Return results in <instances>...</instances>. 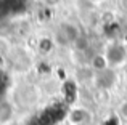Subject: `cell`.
I'll use <instances>...</instances> for the list:
<instances>
[{"label":"cell","mask_w":127,"mask_h":125,"mask_svg":"<svg viewBox=\"0 0 127 125\" xmlns=\"http://www.w3.org/2000/svg\"><path fill=\"white\" fill-rule=\"evenodd\" d=\"M55 48V40L52 37H40L37 42V50L40 55H50Z\"/></svg>","instance_id":"obj_6"},{"label":"cell","mask_w":127,"mask_h":125,"mask_svg":"<svg viewBox=\"0 0 127 125\" xmlns=\"http://www.w3.org/2000/svg\"><path fill=\"white\" fill-rule=\"evenodd\" d=\"M79 35H81V32H79L77 26H74L72 22H61L55 32L53 40L58 42L60 45H71L77 40Z\"/></svg>","instance_id":"obj_1"},{"label":"cell","mask_w":127,"mask_h":125,"mask_svg":"<svg viewBox=\"0 0 127 125\" xmlns=\"http://www.w3.org/2000/svg\"><path fill=\"white\" fill-rule=\"evenodd\" d=\"M119 114H121V116L127 120V100L122 101V104L119 106Z\"/></svg>","instance_id":"obj_9"},{"label":"cell","mask_w":127,"mask_h":125,"mask_svg":"<svg viewBox=\"0 0 127 125\" xmlns=\"http://www.w3.org/2000/svg\"><path fill=\"white\" fill-rule=\"evenodd\" d=\"M119 6L127 11V0H119Z\"/></svg>","instance_id":"obj_10"},{"label":"cell","mask_w":127,"mask_h":125,"mask_svg":"<svg viewBox=\"0 0 127 125\" xmlns=\"http://www.w3.org/2000/svg\"><path fill=\"white\" fill-rule=\"evenodd\" d=\"M126 82H127V71H126Z\"/></svg>","instance_id":"obj_12"},{"label":"cell","mask_w":127,"mask_h":125,"mask_svg":"<svg viewBox=\"0 0 127 125\" xmlns=\"http://www.w3.org/2000/svg\"><path fill=\"white\" fill-rule=\"evenodd\" d=\"M105 56L108 60V64L109 67H116V66H121L124 64L126 60H127V48L124 47L122 43H111L105 51Z\"/></svg>","instance_id":"obj_2"},{"label":"cell","mask_w":127,"mask_h":125,"mask_svg":"<svg viewBox=\"0 0 127 125\" xmlns=\"http://www.w3.org/2000/svg\"><path fill=\"white\" fill-rule=\"evenodd\" d=\"M15 116L11 103L8 101H0V125H6Z\"/></svg>","instance_id":"obj_5"},{"label":"cell","mask_w":127,"mask_h":125,"mask_svg":"<svg viewBox=\"0 0 127 125\" xmlns=\"http://www.w3.org/2000/svg\"><path fill=\"white\" fill-rule=\"evenodd\" d=\"M87 111L85 109H74V111H71V114H69V120H71L72 124H82V122H85L87 120Z\"/></svg>","instance_id":"obj_7"},{"label":"cell","mask_w":127,"mask_h":125,"mask_svg":"<svg viewBox=\"0 0 127 125\" xmlns=\"http://www.w3.org/2000/svg\"><path fill=\"white\" fill-rule=\"evenodd\" d=\"M90 67H92V71H95V74L96 72L106 71L109 67V64H108V60H106L105 53H95L93 55L92 60H90Z\"/></svg>","instance_id":"obj_4"},{"label":"cell","mask_w":127,"mask_h":125,"mask_svg":"<svg viewBox=\"0 0 127 125\" xmlns=\"http://www.w3.org/2000/svg\"><path fill=\"white\" fill-rule=\"evenodd\" d=\"M114 83H116V72L111 67H108L103 72H96L95 74V85L100 90H109Z\"/></svg>","instance_id":"obj_3"},{"label":"cell","mask_w":127,"mask_h":125,"mask_svg":"<svg viewBox=\"0 0 127 125\" xmlns=\"http://www.w3.org/2000/svg\"><path fill=\"white\" fill-rule=\"evenodd\" d=\"M90 2H101V0H90Z\"/></svg>","instance_id":"obj_11"},{"label":"cell","mask_w":127,"mask_h":125,"mask_svg":"<svg viewBox=\"0 0 127 125\" xmlns=\"http://www.w3.org/2000/svg\"><path fill=\"white\" fill-rule=\"evenodd\" d=\"M74 45H76V48H77V50L84 51V50H87V47H89V40H87L84 35H79L77 40L74 42Z\"/></svg>","instance_id":"obj_8"}]
</instances>
